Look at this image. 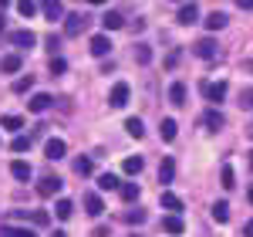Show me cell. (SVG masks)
I'll return each instance as SVG.
<instances>
[{
    "label": "cell",
    "mask_w": 253,
    "mask_h": 237,
    "mask_svg": "<svg viewBox=\"0 0 253 237\" xmlns=\"http://www.w3.org/2000/svg\"><path fill=\"white\" fill-rule=\"evenodd\" d=\"M128 99H132V88H128L125 81H115V88H112V95H108V105H112V109H125Z\"/></svg>",
    "instance_id": "obj_1"
},
{
    "label": "cell",
    "mask_w": 253,
    "mask_h": 237,
    "mask_svg": "<svg viewBox=\"0 0 253 237\" xmlns=\"http://www.w3.org/2000/svg\"><path fill=\"white\" fill-rule=\"evenodd\" d=\"M84 27H88V17H84V14H68V17H64V34H68V38H78Z\"/></svg>",
    "instance_id": "obj_2"
},
{
    "label": "cell",
    "mask_w": 253,
    "mask_h": 237,
    "mask_svg": "<svg viewBox=\"0 0 253 237\" xmlns=\"http://www.w3.org/2000/svg\"><path fill=\"white\" fill-rule=\"evenodd\" d=\"M175 20H179V24H196V20H199V3H196V0L182 3L179 14H175Z\"/></svg>",
    "instance_id": "obj_3"
},
{
    "label": "cell",
    "mask_w": 253,
    "mask_h": 237,
    "mask_svg": "<svg viewBox=\"0 0 253 237\" xmlns=\"http://www.w3.org/2000/svg\"><path fill=\"white\" fill-rule=\"evenodd\" d=\"M203 95L210 102H223L226 99V81H206L203 85Z\"/></svg>",
    "instance_id": "obj_4"
},
{
    "label": "cell",
    "mask_w": 253,
    "mask_h": 237,
    "mask_svg": "<svg viewBox=\"0 0 253 237\" xmlns=\"http://www.w3.org/2000/svg\"><path fill=\"white\" fill-rule=\"evenodd\" d=\"M196 55H199V58H206V61H213L216 55H219V44H216L213 38H203V41H196Z\"/></svg>",
    "instance_id": "obj_5"
},
{
    "label": "cell",
    "mask_w": 253,
    "mask_h": 237,
    "mask_svg": "<svg viewBox=\"0 0 253 237\" xmlns=\"http://www.w3.org/2000/svg\"><path fill=\"white\" fill-rule=\"evenodd\" d=\"M44 156H47V159H64V156H68L64 139H47V142H44Z\"/></svg>",
    "instance_id": "obj_6"
},
{
    "label": "cell",
    "mask_w": 253,
    "mask_h": 237,
    "mask_svg": "<svg viewBox=\"0 0 253 237\" xmlns=\"http://www.w3.org/2000/svg\"><path fill=\"white\" fill-rule=\"evenodd\" d=\"M7 41H10L14 48H34V44H38V38H34L31 31H10Z\"/></svg>",
    "instance_id": "obj_7"
},
{
    "label": "cell",
    "mask_w": 253,
    "mask_h": 237,
    "mask_svg": "<svg viewBox=\"0 0 253 237\" xmlns=\"http://www.w3.org/2000/svg\"><path fill=\"white\" fill-rule=\"evenodd\" d=\"M38 193H41V197H58V193H61V179L58 177H44L38 183Z\"/></svg>",
    "instance_id": "obj_8"
},
{
    "label": "cell",
    "mask_w": 253,
    "mask_h": 237,
    "mask_svg": "<svg viewBox=\"0 0 253 237\" xmlns=\"http://www.w3.org/2000/svg\"><path fill=\"white\" fill-rule=\"evenodd\" d=\"M84 210H88V217H101L105 214V203L98 193H84Z\"/></svg>",
    "instance_id": "obj_9"
},
{
    "label": "cell",
    "mask_w": 253,
    "mask_h": 237,
    "mask_svg": "<svg viewBox=\"0 0 253 237\" xmlns=\"http://www.w3.org/2000/svg\"><path fill=\"white\" fill-rule=\"evenodd\" d=\"M203 125H206L210 132H219V129L226 125V118H223V112H216V109H210V112L203 116Z\"/></svg>",
    "instance_id": "obj_10"
},
{
    "label": "cell",
    "mask_w": 253,
    "mask_h": 237,
    "mask_svg": "<svg viewBox=\"0 0 253 237\" xmlns=\"http://www.w3.org/2000/svg\"><path fill=\"white\" fill-rule=\"evenodd\" d=\"M20 64H24L20 55H3V58H0V71H3V75H17Z\"/></svg>",
    "instance_id": "obj_11"
},
{
    "label": "cell",
    "mask_w": 253,
    "mask_h": 237,
    "mask_svg": "<svg viewBox=\"0 0 253 237\" xmlns=\"http://www.w3.org/2000/svg\"><path fill=\"white\" fill-rule=\"evenodd\" d=\"M108 51H112V41L105 38V34H95V38H91V55H95V58H105Z\"/></svg>",
    "instance_id": "obj_12"
},
{
    "label": "cell",
    "mask_w": 253,
    "mask_h": 237,
    "mask_svg": "<svg viewBox=\"0 0 253 237\" xmlns=\"http://www.w3.org/2000/svg\"><path fill=\"white\" fill-rule=\"evenodd\" d=\"M51 95H47V92H38V95H31V102H27V109H31V112H44V109H51Z\"/></svg>",
    "instance_id": "obj_13"
},
{
    "label": "cell",
    "mask_w": 253,
    "mask_h": 237,
    "mask_svg": "<svg viewBox=\"0 0 253 237\" xmlns=\"http://www.w3.org/2000/svg\"><path fill=\"white\" fill-rule=\"evenodd\" d=\"M41 10H44V17H47V20H61V14H64L61 0H44V3H41Z\"/></svg>",
    "instance_id": "obj_14"
},
{
    "label": "cell",
    "mask_w": 253,
    "mask_h": 237,
    "mask_svg": "<svg viewBox=\"0 0 253 237\" xmlns=\"http://www.w3.org/2000/svg\"><path fill=\"white\" fill-rule=\"evenodd\" d=\"M226 14H223V10H213V14H210V17L203 20V24H206V31H223V27H226Z\"/></svg>",
    "instance_id": "obj_15"
},
{
    "label": "cell",
    "mask_w": 253,
    "mask_h": 237,
    "mask_svg": "<svg viewBox=\"0 0 253 237\" xmlns=\"http://www.w3.org/2000/svg\"><path fill=\"white\" fill-rule=\"evenodd\" d=\"M122 170H125L128 177H138V173L145 170V159H142V156H128L125 163H122Z\"/></svg>",
    "instance_id": "obj_16"
},
{
    "label": "cell",
    "mask_w": 253,
    "mask_h": 237,
    "mask_svg": "<svg viewBox=\"0 0 253 237\" xmlns=\"http://www.w3.org/2000/svg\"><path fill=\"white\" fill-rule=\"evenodd\" d=\"M172 177H175V163H172V156H166L162 166H159V183H172Z\"/></svg>",
    "instance_id": "obj_17"
},
{
    "label": "cell",
    "mask_w": 253,
    "mask_h": 237,
    "mask_svg": "<svg viewBox=\"0 0 253 237\" xmlns=\"http://www.w3.org/2000/svg\"><path fill=\"white\" fill-rule=\"evenodd\" d=\"M71 214H75V203H71L68 197H61L58 203H54V217H58V220H68Z\"/></svg>",
    "instance_id": "obj_18"
},
{
    "label": "cell",
    "mask_w": 253,
    "mask_h": 237,
    "mask_svg": "<svg viewBox=\"0 0 253 237\" xmlns=\"http://www.w3.org/2000/svg\"><path fill=\"white\" fill-rule=\"evenodd\" d=\"M118 197L125 200V203H135L138 200V183H122V186H118Z\"/></svg>",
    "instance_id": "obj_19"
},
{
    "label": "cell",
    "mask_w": 253,
    "mask_h": 237,
    "mask_svg": "<svg viewBox=\"0 0 253 237\" xmlns=\"http://www.w3.org/2000/svg\"><path fill=\"white\" fill-rule=\"evenodd\" d=\"M213 220L216 224H226V220H230V203H226V200H216L213 203Z\"/></svg>",
    "instance_id": "obj_20"
},
{
    "label": "cell",
    "mask_w": 253,
    "mask_h": 237,
    "mask_svg": "<svg viewBox=\"0 0 253 237\" xmlns=\"http://www.w3.org/2000/svg\"><path fill=\"white\" fill-rule=\"evenodd\" d=\"M122 24H125V20H122V14H118V10H108V14L101 17V27H105V31H118Z\"/></svg>",
    "instance_id": "obj_21"
},
{
    "label": "cell",
    "mask_w": 253,
    "mask_h": 237,
    "mask_svg": "<svg viewBox=\"0 0 253 237\" xmlns=\"http://www.w3.org/2000/svg\"><path fill=\"white\" fill-rule=\"evenodd\" d=\"M125 132L132 139H142L145 136V125H142V118H125Z\"/></svg>",
    "instance_id": "obj_22"
},
{
    "label": "cell",
    "mask_w": 253,
    "mask_h": 237,
    "mask_svg": "<svg viewBox=\"0 0 253 237\" xmlns=\"http://www.w3.org/2000/svg\"><path fill=\"white\" fill-rule=\"evenodd\" d=\"M75 173H78V177H91V173H95V163L88 156H78L75 159Z\"/></svg>",
    "instance_id": "obj_23"
},
{
    "label": "cell",
    "mask_w": 253,
    "mask_h": 237,
    "mask_svg": "<svg viewBox=\"0 0 253 237\" xmlns=\"http://www.w3.org/2000/svg\"><path fill=\"white\" fill-rule=\"evenodd\" d=\"M162 207H166L169 214H179V210H182V200L175 197V193H169V190H166V193H162Z\"/></svg>",
    "instance_id": "obj_24"
},
{
    "label": "cell",
    "mask_w": 253,
    "mask_h": 237,
    "mask_svg": "<svg viewBox=\"0 0 253 237\" xmlns=\"http://www.w3.org/2000/svg\"><path fill=\"white\" fill-rule=\"evenodd\" d=\"M169 99H172V105H186V85L182 81H175L169 88Z\"/></svg>",
    "instance_id": "obj_25"
},
{
    "label": "cell",
    "mask_w": 253,
    "mask_h": 237,
    "mask_svg": "<svg viewBox=\"0 0 253 237\" xmlns=\"http://www.w3.org/2000/svg\"><path fill=\"white\" fill-rule=\"evenodd\" d=\"M10 173L17 179H31V166H27L24 159H14V163H10Z\"/></svg>",
    "instance_id": "obj_26"
},
{
    "label": "cell",
    "mask_w": 253,
    "mask_h": 237,
    "mask_svg": "<svg viewBox=\"0 0 253 237\" xmlns=\"http://www.w3.org/2000/svg\"><path fill=\"white\" fill-rule=\"evenodd\" d=\"M166 231H169V234H182V231H186L182 217H179V214H169V217H166Z\"/></svg>",
    "instance_id": "obj_27"
},
{
    "label": "cell",
    "mask_w": 253,
    "mask_h": 237,
    "mask_svg": "<svg viewBox=\"0 0 253 237\" xmlns=\"http://www.w3.org/2000/svg\"><path fill=\"white\" fill-rule=\"evenodd\" d=\"M38 10H41V7L34 3V0H17V14H20V17H34Z\"/></svg>",
    "instance_id": "obj_28"
},
{
    "label": "cell",
    "mask_w": 253,
    "mask_h": 237,
    "mask_svg": "<svg viewBox=\"0 0 253 237\" xmlns=\"http://www.w3.org/2000/svg\"><path fill=\"white\" fill-rule=\"evenodd\" d=\"M219 183H223V190H233V186H236V177H233V166H230V163L223 166V173H219Z\"/></svg>",
    "instance_id": "obj_29"
},
{
    "label": "cell",
    "mask_w": 253,
    "mask_h": 237,
    "mask_svg": "<svg viewBox=\"0 0 253 237\" xmlns=\"http://www.w3.org/2000/svg\"><path fill=\"white\" fill-rule=\"evenodd\" d=\"M159 129H162V139H166V142H172L175 132H179V125H175L172 118H162V125H159Z\"/></svg>",
    "instance_id": "obj_30"
},
{
    "label": "cell",
    "mask_w": 253,
    "mask_h": 237,
    "mask_svg": "<svg viewBox=\"0 0 253 237\" xmlns=\"http://www.w3.org/2000/svg\"><path fill=\"white\" fill-rule=\"evenodd\" d=\"M98 186H101V190H118L122 183H118L115 173H101V177H98Z\"/></svg>",
    "instance_id": "obj_31"
},
{
    "label": "cell",
    "mask_w": 253,
    "mask_h": 237,
    "mask_svg": "<svg viewBox=\"0 0 253 237\" xmlns=\"http://www.w3.org/2000/svg\"><path fill=\"white\" fill-rule=\"evenodd\" d=\"M122 220H125V224H145V210L132 207V210H125V214H122Z\"/></svg>",
    "instance_id": "obj_32"
},
{
    "label": "cell",
    "mask_w": 253,
    "mask_h": 237,
    "mask_svg": "<svg viewBox=\"0 0 253 237\" xmlns=\"http://www.w3.org/2000/svg\"><path fill=\"white\" fill-rule=\"evenodd\" d=\"M0 237H34V231L31 227H3Z\"/></svg>",
    "instance_id": "obj_33"
},
{
    "label": "cell",
    "mask_w": 253,
    "mask_h": 237,
    "mask_svg": "<svg viewBox=\"0 0 253 237\" xmlns=\"http://www.w3.org/2000/svg\"><path fill=\"white\" fill-rule=\"evenodd\" d=\"M0 125H3L7 132H17L24 122H20V116H3V118H0Z\"/></svg>",
    "instance_id": "obj_34"
},
{
    "label": "cell",
    "mask_w": 253,
    "mask_h": 237,
    "mask_svg": "<svg viewBox=\"0 0 253 237\" xmlns=\"http://www.w3.org/2000/svg\"><path fill=\"white\" fill-rule=\"evenodd\" d=\"M31 85H34V75H24V78L14 81V92H17V95H24V92H31Z\"/></svg>",
    "instance_id": "obj_35"
},
{
    "label": "cell",
    "mask_w": 253,
    "mask_h": 237,
    "mask_svg": "<svg viewBox=\"0 0 253 237\" xmlns=\"http://www.w3.org/2000/svg\"><path fill=\"white\" fill-rule=\"evenodd\" d=\"M10 149H14V153H27V149H31V139H27V136H17L14 142H10Z\"/></svg>",
    "instance_id": "obj_36"
},
{
    "label": "cell",
    "mask_w": 253,
    "mask_h": 237,
    "mask_svg": "<svg viewBox=\"0 0 253 237\" xmlns=\"http://www.w3.org/2000/svg\"><path fill=\"white\" fill-rule=\"evenodd\" d=\"M68 71V61L64 58H51V75H64Z\"/></svg>",
    "instance_id": "obj_37"
},
{
    "label": "cell",
    "mask_w": 253,
    "mask_h": 237,
    "mask_svg": "<svg viewBox=\"0 0 253 237\" xmlns=\"http://www.w3.org/2000/svg\"><path fill=\"white\" fill-rule=\"evenodd\" d=\"M135 61H138V64H149V61H152V51H149V48L142 44V48L135 51Z\"/></svg>",
    "instance_id": "obj_38"
},
{
    "label": "cell",
    "mask_w": 253,
    "mask_h": 237,
    "mask_svg": "<svg viewBox=\"0 0 253 237\" xmlns=\"http://www.w3.org/2000/svg\"><path fill=\"white\" fill-rule=\"evenodd\" d=\"M240 105H243V109H253V88H243V92H240Z\"/></svg>",
    "instance_id": "obj_39"
},
{
    "label": "cell",
    "mask_w": 253,
    "mask_h": 237,
    "mask_svg": "<svg viewBox=\"0 0 253 237\" xmlns=\"http://www.w3.org/2000/svg\"><path fill=\"white\" fill-rule=\"evenodd\" d=\"M47 220H51V217H47V214H44V210H38V214H34V224H38V227H44V224H47Z\"/></svg>",
    "instance_id": "obj_40"
},
{
    "label": "cell",
    "mask_w": 253,
    "mask_h": 237,
    "mask_svg": "<svg viewBox=\"0 0 253 237\" xmlns=\"http://www.w3.org/2000/svg\"><path fill=\"white\" fill-rule=\"evenodd\" d=\"M243 237H253V220H247V224H243Z\"/></svg>",
    "instance_id": "obj_41"
},
{
    "label": "cell",
    "mask_w": 253,
    "mask_h": 237,
    "mask_svg": "<svg viewBox=\"0 0 253 237\" xmlns=\"http://www.w3.org/2000/svg\"><path fill=\"white\" fill-rule=\"evenodd\" d=\"M236 7H243V10H253V0H236Z\"/></svg>",
    "instance_id": "obj_42"
},
{
    "label": "cell",
    "mask_w": 253,
    "mask_h": 237,
    "mask_svg": "<svg viewBox=\"0 0 253 237\" xmlns=\"http://www.w3.org/2000/svg\"><path fill=\"white\" fill-rule=\"evenodd\" d=\"M247 200H250V203H253V186H250V190H247Z\"/></svg>",
    "instance_id": "obj_43"
},
{
    "label": "cell",
    "mask_w": 253,
    "mask_h": 237,
    "mask_svg": "<svg viewBox=\"0 0 253 237\" xmlns=\"http://www.w3.org/2000/svg\"><path fill=\"white\" fill-rule=\"evenodd\" d=\"M0 34H3V14H0Z\"/></svg>",
    "instance_id": "obj_44"
},
{
    "label": "cell",
    "mask_w": 253,
    "mask_h": 237,
    "mask_svg": "<svg viewBox=\"0 0 253 237\" xmlns=\"http://www.w3.org/2000/svg\"><path fill=\"white\" fill-rule=\"evenodd\" d=\"M51 237H64V231H58V234H51Z\"/></svg>",
    "instance_id": "obj_45"
},
{
    "label": "cell",
    "mask_w": 253,
    "mask_h": 237,
    "mask_svg": "<svg viewBox=\"0 0 253 237\" xmlns=\"http://www.w3.org/2000/svg\"><path fill=\"white\" fill-rule=\"evenodd\" d=\"M88 3H105V0H88Z\"/></svg>",
    "instance_id": "obj_46"
},
{
    "label": "cell",
    "mask_w": 253,
    "mask_h": 237,
    "mask_svg": "<svg viewBox=\"0 0 253 237\" xmlns=\"http://www.w3.org/2000/svg\"><path fill=\"white\" fill-rule=\"evenodd\" d=\"M250 170H253V153H250Z\"/></svg>",
    "instance_id": "obj_47"
},
{
    "label": "cell",
    "mask_w": 253,
    "mask_h": 237,
    "mask_svg": "<svg viewBox=\"0 0 253 237\" xmlns=\"http://www.w3.org/2000/svg\"><path fill=\"white\" fill-rule=\"evenodd\" d=\"M0 7H7V0H0Z\"/></svg>",
    "instance_id": "obj_48"
},
{
    "label": "cell",
    "mask_w": 253,
    "mask_h": 237,
    "mask_svg": "<svg viewBox=\"0 0 253 237\" xmlns=\"http://www.w3.org/2000/svg\"><path fill=\"white\" fill-rule=\"evenodd\" d=\"M175 3H182V0H175Z\"/></svg>",
    "instance_id": "obj_49"
},
{
    "label": "cell",
    "mask_w": 253,
    "mask_h": 237,
    "mask_svg": "<svg viewBox=\"0 0 253 237\" xmlns=\"http://www.w3.org/2000/svg\"><path fill=\"white\" fill-rule=\"evenodd\" d=\"M250 136H253V129H250Z\"/></svg>",
    "instance_id": "obj_50"
},
{
    "label": "cell",
    "mask_w": 253,
    "mask_h": 237,
    "mask_svg": "<svg viewBox=\"0 0 253 237\" xmlns=\"http://www.w3.org/2000/svg\"><path fill=\"white\" fill-rule=\"evenodd\" d=\"M132 237H135V234H132Z\"/></svg>",
    "instance_id": "obj_51"
}]
</instances>
